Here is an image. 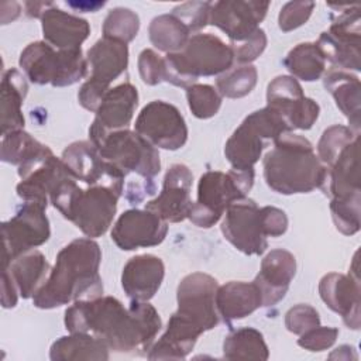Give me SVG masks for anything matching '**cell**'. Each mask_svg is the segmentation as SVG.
<instances>
[{
    "label": "cell",
    "mask_w": 361,
    "mask_h": 361,
    "mask_svg": "<svg viewBox=\"0 0 361 361\" xmlns=\"http://www.w3.org/2000/svg\"><path fill=\"white\" fill-rule=\"evenodd\" d=\"M267 106L275 110L290 130H309L319 117L320 107L303 94L293 76H276L267 89Z\"/></svg>",
    "instance_id": "17"
},
{
    "label": "cell",
    "mask_w": 361,
    "mask_h": 361,
    "mask_svg": "<svg viewBox=\"0 0 361 361\" xmlns=\"http://www.w3.org/2000/svg\"><path fill=\"white\" fill-rule=\"evenodd\" d=\"M295 274L296 259L292 252L283 248L269 251L254 279L262 296V306H274L283 299Z\"/></svg>",
    "instance_id": "24"
},
{
    "label": "cell",
    "mask_w": 361,
    "mask_h": 361,
    "mask_svg": "<svg viewBox=\"0 0 361 361\" xmlns=\"http://www.w3.org/2000/svg\"><path fill=\"white\" fill-rule=\"evenodd\" d=\"M221 233L228 243L247 255H261L268 248L259 207L248 197L235 200L226 209Z\"/></svg>",
    "instance_id": "15"
},
{
    "label": "cell",
    "mask_w": 361,
    "mask_h": 361,
    "mask_svg": "<svg viewBox=\"0 0 361 361\" xmlns=\"http://www.w3.org/2000/svg\"><path fill=\"white\" fill-rule=\"evenodd\" d=\"M138 71L142 82L155 86L165 80V63L154 49H144L138 56Z\"/></svg>",
    "instance_id": "47"
},
{
    "label": "cell",
    "mask_w": 361,
    "mask_h": 361,
    "mask_svg": "<svg viewBox=\"0 0 361 361\" xmlns=\"http://www.w3.org/2000/svg\"><path fill=\"white\" fill-rule=\"evenodd\" d=\"M168 233V223L157 213L145 209L124 212L113 226L111 240L124 251L161 244Z\"/></svg>",
    "instance_id": "19"
},
{
    "label": "cell",
    "mask_w": 361,
    "mask_h": 361,
    "mask_svg": "<svg viewBox=\"0 0 361 361\" xmlns=\"http://www.w3.org/2000/svg\"><path fill=\"white\" fill-rule=\"evenodd\" d=\"M268 1L255 0H221L212 3L209 24L220 28L230 42H241L250 38L264 20Z\"/></svg>",
    "instance_id": "18"
},
{
    "label": "cell",
    "mask_w": 361,
    "mask_h": 361,
    "mask_svg": "<svg viewBox=\"0 0 361 361\" xmlns=\"http://www.w3.org/2000/svg\"><path fill=\"white\" fill-rule=\"evenodd\" d=\"M360 196L348 200H330L331 217L340 233L353 235L360 230Z\"/></svg>",
    "instance_id": "42"
},
{
    "label": "cell",
    "mask_w": 361,
    "mask_h": 361,
    "mask_svg": "<svg viewBox=\"0 0 361 361\" xmlns=\"http://www.w3.org/2000/svg\"><path fill=\"white\" fill-rule=\"evenodd\" d=\"M165 82L189 87L200 76H214L227 72L234 65L233 51L228 44L213 34H193L186 45L172 54H166Z\"/></svg>",
    "instance_id": "4"
},
{
    "label": "cell",
    "mask_w": 361,
    "mask_h": 361,
    "mask_svg": "<svg viewBox=\"0 0 361 361\" xmlns=\"http://www.w3.org/2000/svg\"><path fill=\"white\" fill-rule=\"evenodd\" d=\"M51 152L47 145L32 138L24 130L7 133L1 140V161L18 168L32 164Z\"/></svg>",
    "instance_id": "34"
},
{
    "label": "cell",
    "mask_w": 361,
    "mask_h": 361,
    "mask_svg": "<svg viewBox=\"0 0 361 361\" xmlns=\"http://www.w3.org/2000/svg\"><path fill=\"white\" fill-rule=\"evenodd\" d=\"M45 209L39 203L25 202L10 220L1 224L3 267L16 257L48 241L51 230Z\"/></svg>",
    "instance_id": "11"
},
{
    "label": "cell",
    "mask_w": 361,
    "mask_h": 361,
    "mask_svg": "<svg viewBox=\"0 0 361 361\" xmlns=\"http://www.w3.org/2000/svg\"><path fill=\"white\" fill-rule=\"evenodd\" d=\"M140 28L138 16L130 8L116 7L109 11L103 23V37L128 44Z\"/></svg>",
    "instance_id": "39"
},
{
    "label": "cell",
    "mask_w": 361,
    "mask_h": 361,
    "mask_svg": "<svg viewBox=\"0 0 361 361\" xmlns=\"http://www.w3.org/2000/svg\"><path fill=\"white\" fill-rule=\"evenodd\" d=\"M337 336L338 330L336 327H324L319 324L300 334L298 344L309 351H323L336 343Z\"/></svg>",
    "instance_id": "48"
},
{
    "label": "cell",
    "mask_w": 361,
    "mask_h": 361,
    "mask_svg": "<svg viewBox=\"0 0 361 361\" xmlns=\"http://www.w3.org/2000/svg\"><path fill=\"white\" fill-rule=\"evenodd\" d=\"M234 62L238 65H250V62L255 61L267 47V35L262 28H258L250 38L241 42H230L228 44Z\"/></svg>",
    "instance_id": "44"
},
{
    "label": "cell",
    "mask_w": 361,
    "mask_h": 361,
    "mask_svg": "<svg viewBox=\"0 0 361 361\" xmlns=\"http://www.w3.org/2000/svg\"><path fill=\"white\" fill-rule=\"evenodd\" d=\"M252 185L254 169L207 171L199 179L197 200L192 204L188 219L202 228L214 226L233 202L247 197Z\"/></svg>",
    "instance_id": "5"
},
{
    "label": "cell",
    "mask_w": 361,
    "mask_h": 361,
    "mask_svg": "<svg viewBox=\"0 0 361 361\" xmlns=\"http://www.w3.org/2000/svg\"><path fill=\"white\" fill-rule=\"evenodd\" d=\"M203 331L176 312L171 316L165 333L154 343L148 360H183L195 347Z\"/></svg>",
    "instance_id": "28"
},
{
    "label": "cell",
    "mask_w": 361,
    "mask_h": 361,
    "mask_svg": "<svg viewBox=\"0 0 361 361\" xmlns=\"http://www.w3.org/2000/svg\"><path fill=\"white\" fill-rule=\"evenodd\" d=\"M17 172L21 178L17 185V195L24 202L39 203L45 207L49 203V196L59 183L73 176L63 161L52 152L32 164L20 166Z\"/></svg>",
    "instance_id": "20"
},
{
    "label": "cell",
    "mask_w": 361,
    "mask_h": 361,
    "mask_svg": "<svg viewBox=\"0 0 361 361\" xmlns=\"http://www.w3.org/2000/svg\"><path fill=\"white\" fill-rule=\"evenodd\" d=\"M109 347L96 336L89 333H71L52 343L49 358L52 361L78 360H109Z\"/></svg>",
    "instance_id": "33"
},
{
    "label": "cell",
    "mask_w": 361,
    "mask_h": 361,
    "mask_svg": "<svg viewBox=\"0 0 361 361\" xmlns=\"http://www.w3.org/2000/svg\"><path fill=\"white\" fill-rule=\"evenodd\" d=\"M94 147L100 155L116 165L124 176L135 173L152 183V179L161 171L158 149L138 133L128 128L109 133L97 141Z\"/></svg>",
    "instance_id": "10"
},
{
    "label": "cell",
    "mask_w": 361,
    "mask_h": 361,
    "mask_svg": "<svg viewBox=\"0 0 361 361\" xmlns=\"http://www.w3.org/2000/svg\"><path fill=\"white\" fill-rule=\"evenodd\" d=\"M259 212L267 237H279L286 231L288 217L283 210L274 206H264Z\"/></svg>",
    "instance_id": "49"
},
{
    "label": "cell",
    "mask_w": 361,
    "mask_h": 361,
    "mask_svg": "<svg viewBox=\"0 0 361 361\" xmlns=\"http://www.w3.org/2000/svg\"><path fill=\"white\" fill-rule=\"evenodd\" d=\"M137 104L138 92L131 83H120L110 89L104 94L89 128L90 141L96 144L109 133L127 128L131 123Z\"/></svg>",
    "instance_id": "21"
},
{
    "label": "cell",
    "mask_w": 361,
    "mask_h": 361,
    "mask_svg": "<svg viewBox=\"0 0 361 361\" xmlns=\"http://www.w3.org/2000/svg\"><path fill=\"white\" fill-rule=\"evenodd\" d=\"M319 293L327 307L343 317L345 326L353 330L360 329L361 293L358 274L330 272L320 279Z\"/></svg>",
    "instance_id": "23"
},
{
    "label": "cell",
    "mask_w": 361,
    "mask_h": 361,
    "mask_svg": "<svg viewBox=\"0 0 361 361\" xmlns=\"http://www.w3.org/2000/svg\"><path fill=\"white\" fill-rule=\"evenodd\" d=\"M165 275L159 257L152 254L135 255L127 261L121 274V286L131 300L148 302L158 292Z\"/></svg>",
    "instance_id": "26"
},
{
    "label": "cell",
    "mask_w": 361,
    "mask_h": 361,
    "mask_svg": "<svg viewBox=\"0 0 361 361\" xmlns=\"http://www.w3.org/2000/svg\"><path fill=\"white\" fill-rule=\"evenodd\" d=\"M261 306L262 296L254 281H231L217 289L216 307L226 323L244 319Z\"/></svg>",
    "instance_id": "29"
},
{
    "label": "cell",
    "mask_w": 361,
    "mask_h": 361,
    "mask_svg": "<svg viewBox=\"0 0 361 361\" xmlns=\"http://www.w3.org/2000/svg\"><path fill=\"white\" fill-rule=\"evenodd\" d=\"M69 6L76 7V8H80V10H83V7H86V11H96L99 7H103V6H104V1H102V3H93L92 6H89V3H69Z\"/></svg>",
    "instance_id": "51"
},
{
    "label": "cell",
    "mask_w": 361,
    "mask_h": 361,
    "mask_svg": "<svg viewBox=\"0 0 361 361\" xmlns=\"http://www.w3.org/2000/svg\"><path fill=\"white\" fill-rule=\"evenodd\" d=\"M102 251L92 238H78L65 245L56 255L47 281L32 296L34 306L54 309L80 299L102 296L99 275Z\"/></svg>",
    "instance_id": "2"
},
{
    "label": "cell",
    "mask_w": 361,
    "mask_h": 361,
    "mask_svg": "<svg viewBox=\"0 0 361 361\" xmlns=\"http://www.w3.org/2000/svg\"><path fill=\"white\" fill-rule=\"evenodd\" d=\"M188 106L195 117L210 118L217 114L221 106L220 93L210 85H192L186 87Z\"/></svg>",
    "instance_id": "41"
},
{
    "label": "cell",
    "mask_w": 361,
    "mask_h": 361,
    "mask_svg": "<svg viewBox=\"0 0 361 361\" xmlns=\"http://www.w3.org/2000/svg\"><path fill=\"white\" fill-rule=\"evenodd\" d=\"M149 41L155 48L166 54L180 51L190 38V30L173 13L152 18L148 27Z\"/></svg>",
    "instance_id": "35"
},
{
    "label": "cell",
    "mask_w": 361,
    "mask_h": 361,
    "mask_svg": "<svg viewBox=\"0 0 361 361\" xmlns=\"http://www.w3.org/2000/svg\"><path fill=\"white\" fill-rule=\"evenodd\" d=\"M255 85L257 69L251 63L230 68L216 79L217 92L228 99H240L250 94Z\"/></svg>",
    "instance_id": "38"
},
{
    "label": "cell",
    "mask_w": 361,
    "mask_h": 361,
    "mask_svg": "<svg viewBox=\"0 0 361 361\" xmlns=\"http://www.w3.org/2000/svg\"><path fill=\"white\" fill-rule=\"evenodd\" d=\"M86 61L92 72L79 89L78 99L82 107L96 113L110 90V83L127 69L128 47L126 42L103 37L87 51Z\"/></svg>",
    "instance_id": "9"
},
{
    "label": "cell",
    "mask_w": 361,
    "mask_h": 361,
    "mask_svg": "<svg viewBox=\"0 0 361 361\" xmlns=\"http://www.w3.org/2000/svg\"><path fill=\"white\" fill-rule=\"evenodd\" d=\"M193 175L183 164H173L165 173L161 193L145 204L166 223H179L188 219L193 204L190 199Z\"/></svg>",
    "instance_id": "22"
},
{
    "label": "cell",
    "mask_w": 361,
    "mask_h": 361,
    "mask_svg": "<svg viewBox=\"0 0 361 361\" xmlns=\"http://www.w3.org/2000/svg\"><path fill=\"white\" fill-rule=\"evenodd\" d=\"M61 159L78 180L89 186H104L121 196L124 173L104 159L92 141H76L68 145Z\"/></svg>",
    "instance_id": "16"
},
{
    "label": "cell",
    "mask_w": 361,
    "mask_h": 361,
    "mask_svg": "<svg viewBox=\"0 0 361 361\" xmlns=\"http://www.w3.org/2000/svg\"><path fill=\"white\" fill-rule=\"evenodd\" d=\"M358 145L360 141L355 138L340 152L331 165L326 166L320 189L330 197V200H348L360 196Z\"/></svg>",
    "instance_id": "25"
},
{
    "label": "cell",
    "mask_w": 361,
    "mask_h": 361,
    "mask_svg": "<svg viewBox=\"0 0 361 361\" xmlns=\"http://www.w3.org/2000/svg\"><path fill=\"white\" fill-rule=\"evenodd\" d=\"M217 281L207 274L193 272L186 275L178 285L176 313L192 322L203 333L214 329L220 316L216 307Z\"/></svg>",
    "instance_id": "13"
},
{
    "label": "cell",
    "mask_w": 361,
    "mask_h": 361,
    "mask_svg": "<svg viewBox=\"0 0 361 361\" xmlns=\"http://www.w3.org/2000/svg\"><path fill=\"white\" fill-rule=\"evenodd\" d=\"M20 66L37 85L62 87L79 82L87 73V61L80 48L55 49L45 41L28 44L20 54Z\"/></svg>",
    "instance_id": "6"
},
{
    "label": "cell",
    "mask_w": 361,
    "mask_h": 361,
    "mask_svg": "<svg viewBox=\"0 0 361 361\" xmlns=\"http://www.w3.org/2000/svg\"><path fill=\"white\" fill-rule=\"evenodd\" d=\"M18 299V290L16 288V285L13 283V281L10 279V276L3 272L1 276V305L4 309H10L14 307Z\"/></svg>",
    "instance_id": "50"
},
{
    "label": "cell",
    "mask_w": 361,
    "mask_h": 361,
    "mask_svg": "<svg viewBox=\"0 0 361 361\" xmlns=\"http://www.w3.org/2000/svg\"><path fill=\"white\" fill-rule=\"evenodd\" d=\"M3 272L10 276L18 290V295L28 299L34 296L44 285L51 269L41 251L30 250L4 265Z\"/></svg>",
    "instance_id": "30"
},
{
    "label": "cell",
    "mask_w": 361,
    "mask_h": 361,
    "mask_svg": "<svg viewBox=\"0 0 361 361\" xmlns=\"http://www.w3.org/2000/svg\"><path fill=\"white\" fill-rule=\"evenodd\" d=\"M69 333H92L117 353L149 351L162 327L157 309L148 302L131 300L128 309L113 296L76 300L65 312Z\"/></svg>",
    "instance_id": "1"
},
{
    "label": "cell",
    "mask_w": 361,
    "mask_h": 361,
    "mask_svg": "<svg viewBox=\"0 0 361 361\" xmlns=\"http://www.w3.org/2000/svg\"><path fill=\"white\" fill-rule=\"evenodd\" d=\"M264 179L282 195L307 193L322 186L326 166L305 137L292 131L279 135L262 161Z\"/></svg>",
    "instance_id": "3"
},
{
    "label": "cell",
    "mask_w": 361,
    "mask_h": 361,
    "mask_svg": "<svg viewBox=\"0 0 361 361\" xmlns=\"http://www.w3.org/2000/svg\"><path fill=\"white\" fill-rule=\"evenodd\" d=\"M314 8L313 1H289L279 13L278 24L283 32H289L303 25Z\"/></svg>",
    "instance_id": "45"
},
{
    "label": "cell",
    "mask_w": 361,
    "mask_h": 361,
    "mask_svg": "<svg viewBox=\"0 0 361 361\" xmlns=\"http://www.w3.org/2000/svg\"><path fill=\"white\" fill-rule=\"evenodd\" d=\"M323 83L337 107L348 118L350 128L360 134V79L343 69H330L324 75Z\"/></svg>",
    "instance_id": "31"
},
{
    "label": "cell",
    "mask_w": 361,
    "mask_h": 361,
    "mask_svg": "<svg viewBox=\"0 0 361 361\" xmlns=\"http://www.w3.org/2000/svg\"><path fill=\"white\" fill-rule=\"evenodd\" d=\"M45 42L56 49H75L89 37L90 25L85 18L72 16L52 3L41 14Z\"/></svg>",
    "instance_id": "27"
},
{
    "label": "cell",
    "mask_w": 361,
    "mask_h": 361,
    "mask_svg": "<svg viewBox=\"0 0 361 361\" xmlns=\"http://www.w3.org/2000/svg\"><path fill=\"white\" fill-rule=\"evenodd\" d=\"M135 133L158 148L175 151L185 145L188 127L180 111L164 100H152L142 107L135 124Z\"/></svg>",
    "instance_id": "14"
},
{
    "label": "cell",
    "mask_w": 361,
    "mask_h": 361,
    "mask_svg": "<svg viewBox=\"0 0 361 361\" xmlns=\"http://www.w3.org/2000/svg\"><path fill=\"white\" fill-rule=\"evenodd\" d=\"M285 68L293 78L313 82L326 71V59L316 42H302L292 48L283 59Z\"/></svg>",
    "instance_id": "37"
},
{
    "label": "cell",
    "mask_w": 361,
    "mask_h": 361,
    "mask_svg": "<svg viewBox=\"0 0 361 361\" xmlns=\"http://www.w3.org/2000/svg\"><path fill=\"white\" fill-rule=\"evenodd\" d=\"M118 197L120 195L104 186L82 189L76 185L56 204V209L85 235L94 238L103 235L111 226Z\"/></svg>",
    "instance_id": "8"
},
{
    "label": "cell",
    "mask_w": 361,
    "mask_h": 361,
    "mask_svg": "<svg viewBox=\"0 0 361 361\" xmlns=\"http://www.w3.org/2000/svg\"><path fill=\"white\" fill-rule=\"evenodd\" d=\"M226 360H259L265 361L269 351L264 336L252 327H243L231 331L223 343Z\"/></svg>",
    "instance_id": "36"
},
{
    "label": "cell",
    "mask_w": 361,
    "mask_h": 361,
    "mask_svg": "<svg viewBox=\"0 0 361 361\" xmlns=\"http://www.w3.org/2000/svg\"><path fill=\"white\" fill-rule=\"evenodd\" d=\"M28 85L25 78L17 69H8L1 79V134L23 130L24 116L21 106L24 103Z\"/></svg>",
    "instance_id": "32"
},
{
    "label": "cell",
    "mask_w": 361,
    "mask_h": 361,
    "mask_svg": "<svg viewBox=\"0 0 361 361\" xmlns=\"http://www.w3.org/2000/svg\"><path fill=\"white\" fill-rule=\"evenodd\" d=\"M212 3L209 1H188L172 10V13L180 18L190 32H197L209 24Z\"/></svg>",
    "instance_id": "43"
},
{
    "label": "cell",
    "mask_w": 361,
    "mask_h": 361,
    "mask_svg": "<svg viewBox=\"0 0 361 361\" xmlns=\"http://www.w3.org/2000/svg\"><path fill=\"white\" fill-rule=\"evenodd\" d=\"M358 134L345 126H331L324 130L317 144V157L324 166H329L340 155V152L350 145Z\"/></svg>",
    "instance_id": "40"
},
{
    "label": "cell",
    "mask_w": 361,
    "mask_h": 361,
    "mask_svg": "<svg viewBox=\"0 0 361 361\" xmlns=\"http://www.w3.org/2000/svg\"><path fill=\"white\" fill-rule=\"evenodd\" d=\"M345 10L333 20L329 31L320 34L317 47L324 59L338 69H361L360 49V6H345Z\"/></svg>",
    "instance_id": "12"
},
{
    "label": "cell",
    "mask_w": 361,
    "mask_h": 361,
    "mask_svg": "<svg viewBox=\"0 0 361 361\" xmlns=\"http://www.w3.org/2000/svg\"><path fill=\"white\" fill-rule=\"evenodd\" d=\"M320 324L319 313L309 305H296L285 314V326L293 334H303L305 331Z\"/></svg>",
    "instance_id": "46"
},
{
    "label": "cell",
    "mask_w": 361,
    "mask_h": 361,
    "mask_svg": "<svg viewBox=\"0 0 361 361\" xmlns=\"http://www.w3.org/2000/svg\"><path fill=\"white\" fill-rule=\"evenodd\" d=\"M292 131L285 120L272 109L265 106L247 116L240 127L227 140L224 155L233 169H254L268 141Z\"/></svg>",
    "instance_id": "7"
}]
</instances>
